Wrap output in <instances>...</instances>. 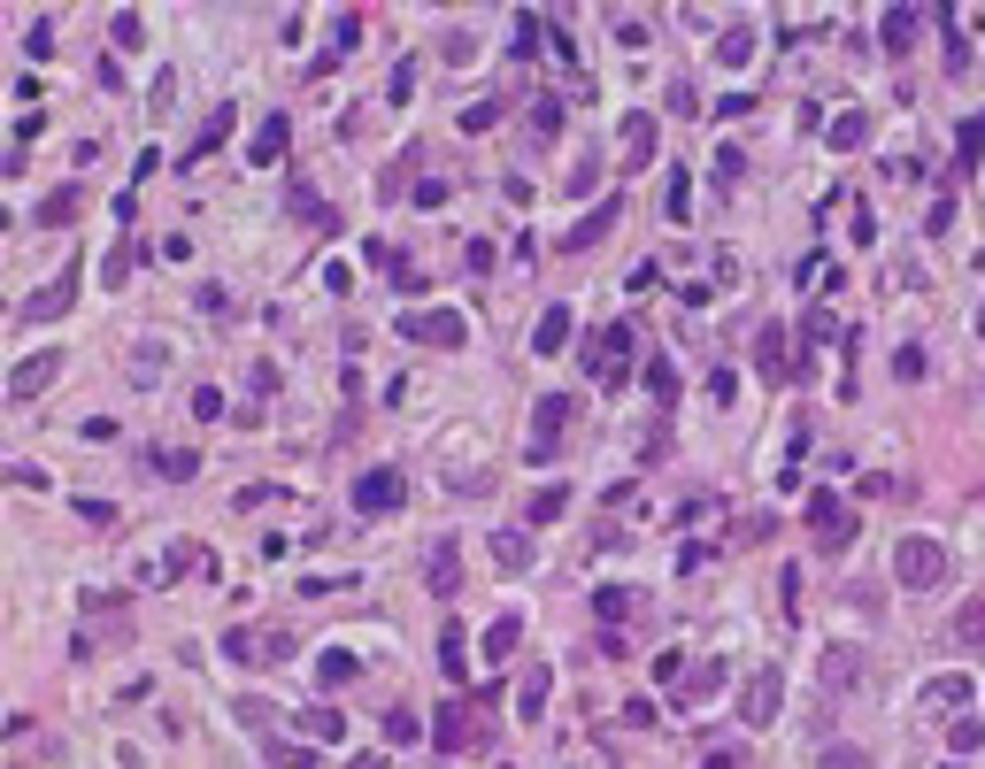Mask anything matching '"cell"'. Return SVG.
Returning <instances> with one entry per match:
<instances>
[{
	"label": "cell",
	"mask_w": 985,
	"mask_h": 769,
	"mask_svg": "<svg viewBox=\"0 0 985 769\" xmlns=\"http://www.w3.org/2000/svg\"><path fill=\"white\" fill-rule=\"evenodd\" d=\"M632 354H640V331L632 323H609V331H593V346H585V377H601L609 393L632 377Z\"/></svg>",
	"instance_id": "1"
},
{
	"label": "cell",
	"mask_w": 985,
	"mask_h": 769,
	"mask_svg": "<svg viewBox=\"0 0 985 769\" xmlns=\"http://www.w3.org/2000/svg\"><path fill=\"white\" fill-rule=\"evenodd\" d=\"M893 578H901L909 593L947 585V547H940V539H901V547H893Z\"/></svg>",
	"instance_id": "2"
},
{
	"label": "cell",
	"mask_w": 985,
	"mask_h": 769,
	"mask_svg": "<svg viewBox=\"0 0 985 769\" xmlns=\"http://www.w3.org/2000/svg\"><path fill=\"white\" fill-rule=\"evenodd\" d=\"M817 685H823V700H854V693L870 685L862 646H823V654H817Z\"/></svg>",
	"instance_id": "3"
},
{
	"label": "cell",
	"mask_w": 985,
	"mask_h": 769,
	"mask_svg": "<svg viewBox=\"0 0 985 769\" xmlns=\"http://www.w3.org/2000/svg\"><path fill=\"white\" fill-rule=\"evenodd\" d=\"M478 739H486V724H478V700H439V708H432V747L463 755V747H478Z\"/></svg>",
	"instance_id": "4"
},
{
	"label": "cell",
	"mask_w": 985,
	"mask_h": 769,
	"mask_svg": "<svg viewBox=\"0 0 985 769\" xmlns=\"http://www.w3.org/2000/svg\"><path fill=\"white\" fill-rule=\"evenodd\" d=\"M778 708H786V677H778V669H755V677H747V693H739L747 731H770V724H778Z\"/></svg>",
	"instance_id": "5"
},
{
	"label": "cell",
	"mask_w": 985,
	"mask_h": 769,
	"mask_svg": "<svg viewBox=\"0 0 985 769\" xmlns=\"http://www.w3.org/2000/svg\"><path fill=\"white\" fill-rule=\"evenodd\" d=\"M54 377H62V346H39V354H23V362L8 370V401H39Z\"/></svg>",
	"instance_id": "6"
},
{
	"label": "cell",
	"mask_w": 985,
	"mask_h": 769,
	"mask_svg": "<svg viewBox=\"0 0 985 769\" xmlns=\"http://www.w3.org/2000/svg\"><path fill=\"white\" fill-rule=\"evenodd\" d=\"M401 500H408V477H401V469H362V477H354V508H362V516H393Z\"/></svg>",
	"instance_id": "7"
},
{
	"label": "cell",
	"mask_w": 985,
	"mask_h": 769,
	"mask_svg": "<svg viewBox=\"0 0 985 769\" xmlns=\"http://www.w3.org/2000/svg\"><path fill=\"white\" fill-rule=\"evenodd\" d=\"M809 531H817L823 554H839V547L854 539V516H847V500H839V492H809Z\"/></svg>",
	"instance_id": "8"
},
{
	"label": "cell",
	"mask_w": 985,
	"mask_h": 769,
	"mask_svg": "<svg viewBox=\"0 0 985 769\" xmlns=\"http://www.w3.org/2000/svg\"><path fill=\"white\" fill-rule=\"evenodd\" d=\"M616 162H624V169H647V162H655V147H662V124L655 116H647V108H632V116H624V124H616Z\"/></svg>",
	"instance_id": "9"
},
{
	"label": "cell",
	"mask_w": 985,
	"mask_h": 769,
	"mask_svg": "<svg viewBox=\"0 0 985 769\" xmlns=\"http://www.w3.org/2000/svg\"><path fill=\"white\" fill-rule=\"evenodd\" d=\"M616 216H624V200H616V193H609V200H601V208H585V216H578V224H570V231H562V254H585V247H601V239H609V231H616Z\"/></svg>",
	"instance_id": "10"
},
{
	"label": "cell",
	"mask_w": 985,
	"mask_h": 769,
	"mask_svg": "<svg viewBox=\"0 0 985 769\" xmlns=\"http://www.w3.org/2000/svg\"><path fill=\"white\" fill-rule=\"evenodd\" d=\"M755 370H763L770 385L794 377V331H786V323H763V331H755Z\"/></svg>",
	"instance_id": "11"
},
{
	"label": "cell",
	"mask_w": 985,
	"mask_h": 769,
	"mask_svg": "<svg viewBox=\"0 0 985 769\" xmlns=\"http://www.w3.org/2000/svg\"><path fill=\"white\" fill-rule=\"evenodd\" d=\"M401 339H424V346H463V339H470V323H463L455 308H432V315H408V323H401Z\"/></svg>",
	"instance_id": "12"
},
{
	"label": "cell",
	"mask_w": 985,
	"mask_h": 769,
	"mask_svg": "<svg viewBox=\"0 0 985 769\" xmlns=\"http://www.w3.org/2000/svg\"><path fill=\"white\" fill-rule=\"evenodd\" d=\"M424 585H432L439 601L463 593V547H455V539H432V554H424Z\"/></svg>",
	"instance_id": "13"
},
{
	"label": "cell",
	"mask_w": 985,
	"mask_h": 769,
	"mask_svg": "<svg viewBox=\"0 0 985 769\" xmlns=\"http://www.w3.org/2000/svg\"><path fill=\"white\" fill-rule=\"evenodd\" d=\"M286 147H293V116H262V124H255V147H247V162H255V169H278V162H286Z\"/></svg>",
	"instance_id": "14"
},
{
	"label": "cell",
	"mask_w": 985,
	"mask_h": 769,
	"mask_svg": "<svg viewBox=\"0 0 985 769\" xmlns=\"http://www.w3.org/2000/svg\"><path fill=\"white\" fill-rule=\"evenodd\" d=\"M231 124H239V108H231V101H216V108L200 116V132H193V147H185V162H208V154H216L224 139H231Z\"/></svg>",
	"instance_id": "15"
},
{
	"label": "cell",
	"mask_w": 985,
	"mask_h": 769,
	"mask_svg": "<svg viewBox=\"0 0 985 769\" xmlns=\"http://www.w3.org/2000/svg\"><path fill=\"white\" fill-rule=\"evenodd\" d=\"M70 301H77V262H70V270H62L54 285H39V293L23 301V323H46V315H62Z\"/></svg>",
	"instance_id": "16"
},
{
	"label": "cell",
	"mask_w": 985,
	"mask_h": 769,
	"mask_svg": "<svg viewBox=\"0 0 985 769\" xmlns=\"http://www.w3.org/2000/svg\"><path fill=\"white\" fill-rule=\"evenodd\" d=\"M562 432H570V401H562V393H547V401L531 408V447H539V461H547V447H554Z\"/></svg>",
	"instance_id": "17"
},
{
	"label": "cell",
	"mask_w": 985,
	"mask_h": 769,
	"mask_svg": "<svg viewBox=\"0 0 985 769\" xmlns=\"http://www.w3.org/2000/svg\"><path fill=\"white\" fill-rule=\"evenodd\" d=\"M716 693H724V662H693V669L677 677V700H685V708H701V700H716Z\"/></svg>",
	"instance_id": "18"
},
{
	"label": "cell",
	"mask_w": 985,
	"mask_h": 769,
	"mask_svg": "<svg viewBox=\"0 0 985 769\" xmlns=\"http://www.w3.org/2000/svg\"><path fill=\"white\" fill-rule=\"evenodd\" d=\"M971 693H978V685H971L963 669H940V677H924V693H916V700H924V708H963Z\"/></svg>",
	"instance_id": "19"
},
{
	"label": "cell",
	"mask_w": 985,
	"mask_h": 769,
	"mask_svg": "<svg viewBox=\"0 0 985 769\" xmlns=\"http://www.w3.org/2000/svg\"><path fill=\"white\" fill-rule=\"evenodd\" d=\"M486 547H492V562H500V570H531V554H539V547H531V531H516V523H500Z\"/></svg>",
	"instance_id": "20"
},
{
	"label": "cell",
	"mask_w": 985,
	"mask_h": 769,
	"mask_svg": "<svg viewBox=\"0 0 985 769\" xmlns=\"http://www.w3.org/2000/svg\"><path fill=\"white\" fill-rule=\"evenodd\" d=\"M916 23H924L916 8H885V23H878V46H885V54H909V46H916Z\"/></svg>",
	"instance_id": "21"
},
{
	"label": "cell",
	"mask_w": 985,
	"mask_h": 769,
	"mask_svg": "<svg viewBox=\"0 0 985 769\" xmlns=\"http://www.w3.org/2000/svg\"><path fill=\"white\" fill-rule=\"evenodd\" d=\"M570 323H578V315L554 301L547 315H539V323H531V346H539V354H562V346H570Z\"/></svg>",
	"instance_id": "22"
},
{
	"label": "cell",
	"mask_w": 985,
	"mask_h": 769,
	"mask_svg": "<svg viewBox=\"0 0 985 769\" xmlns=\"http://www.w3.org/2000/svg\"><path fill=\"white\" fill-rule=\"evenodd\" d=\"M155 477H163V485H193V477H200V455H193V447H155Z\"/></svg>",
	"instance_id": "23"
},
{
	"label": "cell",
	"mask_w": 985,
	"mask_h": 769,
	"mask_svg": "<svg viewBox=\"0 0 985 769\" xmlns=\"http://www.w3.org/2000/svg\"><path fill=\"white\" fill-rule=\"evenodd\" d=\"M31 224H46V231H62V224H77V185H54L39 208H31Z\"/></svg>",
	"instance_id": "24"
},
{
	"label": "cell",
	"mask_w": 985,
	"mask_h": 769,
	"mask_svg": "<svg viewBox=\"0 0 985 769\" xmlns=\"http://www.w3.org/2000/svg\"><path fill=\"white\" fill-rule=\"evenodd\" d=\"M439 669H447L455 685L470 677V631H463V623H447V631H439Z\"/></svg>",
	"instance_id": "25"
},
{
	"label": "cell",
	"mask_w": 985,
	"mask_h": 769,
	"mask_svg": "<svg viewBox=\"0 0 985 769\" xmlns=\"http://www.w3.org/2000/svg\"><path fill=\"white\" fill-rule=\"evenodd\" d=\"M547 693H554V677H547V669H523V685H516V716L539 724V716H547Z\"/></svg>",
	"instance_id": "26"
},
{
	"label": "cell",
	"mask_w": 985,
	"mask_h": 769,
	"mask_svg": "<svg viewBox=\"0 0 985 769\" xmlns=\"http://www.w3.org/2000/svg\"><path fill=\"white\" fill-rule=\"evenodd\" d=\"M286 216H293V224H309V231H331L324 193H309V185H293V193H286Z\"/></svg>",
	"instance_id": "27"
},
{
	"label": "cell",
	"mask_w": 985,
	"mask_h": 769,
	"mask_svg": "<svg viewBox=\"0 0 985 769\" xmlns=\"http://www.w3.org/2000/svg\"><path fill=\"white\" fill-rule=\"evenodd\" d=\"M124 370H132V385H155V377H163V370H169V346H163V339H139Z\"/></svg>",
	"instance_id": "28"
},
{
	"label": "cell",
	"mask_w": 985,
	"mask_h": 769,
	"mask_svg": "<svg viewBox=\"0 0 985 769\" xmlns=\"http://www.w3.org/2000/svg\"><path fill=\"white\" fill-rule=\"evenodd\" d=\"M823 139H831L839 154H854L862 139H870V116H862V108H847V116H831V124H823Z\"/></svg>",
	"instance_id": "29"
},
{
	"label": "cell",
	"mask_w": 985,
	"mask_h": 769,
	"mask_svg": "<svg viewBox=\"0 0 985 769\" xmlns=\"http://www.w3.org/2000/svg\"><path fill=\"white\" fill-rule=\"evenodd\" d=\"M516 638H523V615H492V623H486V662H508V654H516Z\"/></svg>",
	"instance_id": "30"
},
{
	"label": "cell",
	"mask_w": 985,
	"mask_h": 769,
	"mask_svg": "<svg viewBox=\"0 0 985 769\" xmlns=\"http://www.w3.org/2000/svg\"><path fill=\"white\" fill-rule=\"evenodd\" d=\"M301 731H309L317 747H339V739H346V716H339V708H301Z\"/></svg>",
	"instance_id": "31"
},
{
	"label": "cell",
	"mask_w": 985,
	"mask_h": 769,
	"mask_svg": "<svg viewBox=\"0 0 985 769\" xmlns=\"http://www.w3.org/2000/svg\"><path fill=\"white\" fill-rule=\"evenodd\" d=\"M593 615H601V623H624V615H640V593H632V585H601V593H593Z\"/></svg>",
	"instance_id": "32"
},
{
	"label": "cell",
	"mask_w": 985,
	"mask_h": 769,
	"mask_svg": "<svg viewBox=\"0 0 985 769\" xmlns=\"http://www.w3.org/2000/svg\"><path fill=\"white\" fill-rule=\"evenodd\" d=\"M562 508H570V485L554 477V485H539V492H531V508H523V523H554Z\"/></svg>",
	"instance_id": "33"
},
{
	"label": "cell",
	"mask_w": 985,
	"mask_h": 769,
	"mask_svg": "<svg viewBox=\"0 0 985 769\" xmlns=\"http://www.w3.org/2000/svg\"><path fill=\"white\" fill-rule=\"evenodd\" d=\"M747 54H755V31H747V23H732V31L716 39V62H724V70H747Z\"/></svg>",
	"instance_id": "34"
},
{
	"label": "cell",
	"mask_w": 985,
	"mask_h": 769,
	"mask_svg": "<svg viewBox=\"0 0 985 769\" xmlns=\"http://www.w3.org/2000/svg\"><path fill=\"white\" fill-rule=\"evenodd\" d=\"M978 154H985V116H963V124H955V162L978 169Z\"/></svg>",
	"instance_id": "35"
},
{
	"label": "cell",
	"mask_w": 985,
	"mask_h": 769,
	"mask_svg": "<svg viewBox=\"0 0 985 769\" xmlns=\"http://www.w3.org/2000/svg\"><path fill=\"white\" fill-rule=\"evenodd\" d=\"M354 669H362V654H346V646L317 654V677H324V685H354Z\"/></svg>",
	"instance_id": "36"
},
{
	"label": "cell",
	"mask_w": 985,
	"mask_h": 769,
	"mask_svg": "<svg viewBox=\"0 0 985 769\" xmlns=\"http://www.w3.org/2000/svg\"><path fill=\"white\" fill-rule=\"evenodd\" d=\"M385 739H393V747H416V739H424V716H416V708H385Z\"/></svg>",
	"instance_id": "37"
},
{
	"label": "cell",
	"mask_w": 985,
	"mask_h": 769,
	"mask_svg": "<svg viewBox=\"0 0 985 769\" xmlns=\"http://www.w3.org/2000/svg\"><path fill=\"white\" fill-rule=\"evenodd\" d=\"M955 638H963V646H985V593L955 609Z\"/></svg>",
	"instance_id": "38"
},
{
	"label": "cell",
	"mask_w": 985,
	"mask_h": 769,
	"mask_svg": "<svg viewBox=\"0 0 985 769\" xmlns=\"http://www.w3.org/2000/svg\"><path fill=\"white\" fill-rule=\"evenodd\" d=\"M108 39H116V46H139V39H147V15H139V8H116V15H108Z\"/></svg>",
	"instance_id": "39"
},
{
	"label": "cell",
	"mask_w": 985,
	"mask_h": 769,
	"mask_svg": "<svg viewBox=\"0 0 985 769\" xmlns=\"http://www.w3.org/2000/svg\"><path fill=\"white\" fill-rule=\"evenodd\" d=\"M685 200H693V177H685V169H670V185H662V216H670V224H685Z\"/></svg>",
	"instance_id": "40"
},
{
	"label": "cell",
	"mask_w": 985,
	"mask_h": 769,
	"mask_svg": "<svg viewBox=\"0 0 985 769\" xmlns=\"http://www.w3.org/2000/svg\"><path fill=\"white\" fill-rule=\"evenodd\" d=\"M947 747H955V755H978V747H985V724H978V716H955V724H947Z\"/></svg>",
	"instance_id": "41"
},
{
	"label": "cell",
	"mask_w": 985,
	"mask_h": 769,
	"mask_svg": "<svg viewBox=\"0 0 985 769\" xmlns=\"http://www.w3.org/2000/svg\"><path fill=\"white\" fill-rule=\"evenodd\" d=\"M647 393H655V401H677V362H670V354L647 362Z\"/></svg>",
	"instance_id": "42"
},
{
	"label": "cell",
	"mask_w": 985,
	"mask_h": 769,
	"mask_svg": "<svg viewBox=\"0 0 985 769\" xmlns=\"http://www.w3.org/2000/svg\"><path fill=\"white\" fill-rule=\"evenodd\" d=\"M23 54H31V62H54V15H39V23L23 31Z\"/></svg>",
	"instance_id": "43"
},
{
	"label": "cell",
	"mask_w": 985,
	"mask_h": 769,
	"mask_svg": "<svg viewBox=\"0 0 985 769\" xmlns=\"http://www.w3.org/2000/svg\"><path fill=\"white\" fill-rule=\"evenodd\" d=\"M801 339H817V346H839V323H831V308H809V315H801Z\"/></svg>",
	"instance_id": "44"
},
{
	"label": "cell",
	"mask_w": 985,
	"mask_h": 769,
	"mask_svg": "<svg viewBox=\"0 0 985 769\" xmlns=\"http://www.w3.org/2000/svg\"><path fill=\"white\" fill-rule=\"evenodd\" d=\"M416 70H424V62H416V54H401V62H393V85H385V101H408V93H416Z\"/></svg>",
	"instance_id": "45"
},
{
	"label": "cell",
	"mask_w": 985,
	"mask_h": 769,
	"mask_svg": "<svg viewBox=\"0 0 985 769\" xmlns=\"http://www.w3.org/2000/svg\"><path fill=\"white\" fill-rule=\"evenodd\" d=\"M924 370H932V362H924V346H901V354H893V377H901V385H916Z\"/></svg>",
	"instance_id": "46"
},
{
	"label": "cell",
	"mask_w": 985,
	"mask_h": 769,
	"mask_svg": "<svg viewBox=\"0 0 985 769\" xmlns=\"http://www.w3.org/2000/svg\"><path fill=\"white\" fill-rule=\"evenodd\" d=\"M286 654H293L286 631H255V662H286Z\"/></svg>",
	"instance_id": "47"
},
{
	"label": "cell",
	"mask_w": 985,
	"mask_h": 769,
	"mask_svg": "<svg viewBox=\"0 0 985 769\" xmlns=\"http://www.w3.org/2000/svg\"><path fill=\"white\" fill-rule=\"evenodd\" d=\"M492 124H500V101H470L463 108V132H492Z\"/></svg>",
	"instance_id": "48"
},
{
	"label": "cell",
	"mask_w": 985,
	"mask_h": 769,
	"mask_svg": "<svg viewBox=\"0 0 985 769\" xmlns=\"http://www.w3.org/2000/svg\"><path fill=\"white\" fill-rule=\"evenodd\" d=\"M393 285H401V293H408V301H416V293H424V285H432V278H424V270H416V262H408V254H401V262H393Z\"/></svg>",
	"instance_id": "49"
},
{
	"label": "cell",
	"mask_w": 985,
	"mask_h": 769,
	"mask_svg": "<svg viewBox=\"0 0 985 769\" xmlns=\"http://www.w3.org/2000/svg\"><path fill=\"white\" fill-rule=\"evenodd\" d=\"M817 769H870V755H862V747H823Z\"/></svg>",
	"instance_id": "50"
},
{
	"label": "cell",
	"mask_w": 985,
	"mask_h": 769,
	"mask_svg": "<svg viewBox=\"0 0 985 769\" xmlns=\"http://www.w3.org/2000/svg\"><path fill=\"white\" fill-rule=\"evenodd\" d=\"M739 169H747V154H739V147H724V154H716V185H724V193L739 185Z\"/></svg>",
	"instance_id": "51"
},
{
	"label": "cell",
	"mask_w": 985,
	"mask_h": 769,
	"mask_svg": "<svg viewBox=\"0 0 985 769\" xmlns=\"http://www.w3.org/2000/svg\"><path fill=\"white\" fill-rule=\"evenodd\" d=\"M331 39H339V54H346V46H362V15H354V8H346V15H339V23H331Z\"/></svg>",
	"instance_id": "52"
},
{
	"label": "cell",
	"mask_w": 985,
	"mask_h": 769,
	"mask_svg": "<svg viewBox=\"0 0 985 769\" xmlns=\"http://www.w3.org/2000/svg\"><path fill=\"white\" fill-rule=\"evenodd\" d=\"M616 39H624V46H647L655 31H647V15H616Z\"/></svg>",
	"instance_id": "53"
},
{
	"label": "cell",
	"mask_w": 985,
	"mask_h": 769,
	"mask_svg": "<svg viewBox=\"0 0 985 769\" xmlns=\"http://www.w3.org/2000/svg\"><path fill=\"white\" fill-rule=\"evenodd\" d=\"M947 224H955V200H947V193H940V200H932V208H924V231H932V239H940V231H947Z\"/></svg>",
	"instance_id": "54"
},
{
	"label": "cell",
	"mask_w": 985,
	"mask_h": 769,
	"mask_svg": "<svg viewBox=\"0 0 985 769\" xmlns=\"http://www.w3.org/2000/svg\"><path fill=\"white\" fill-rule=\"evenodd\" d=\"M193 416H200V424H216V416H224V393H216V385H200V393H193Z\"/></svg>",
	"instance_id": "55"
},
{
	"label": "cell",
	"mask_w": 985,
	"mask_h": 769,
	"mask_svg": "<svg viewBox=\"0 0 985 769\" xmlns=\"http://www.w3.org/2000/svg\"><path fill=\"white\" fill-rule=\"evenodd\" d=\"M670 116H701V93L693 85H670Z\"/></svg>",
	"instance_id": "56"
},
{
	"label": "cell",
	"mask_w": 985,
	"mask_h": 769,
	"mask_svg": "<svg viewBox=\"0 0 985 769\" xmlns=\"http://www.w3.org/2000/svg\"><path fill=\"white\" fill-rule=\"evenodd\" d=\"M224 654L231 662H255V631H224Z\"/></svg>",
	"instance_id": "57"
},
{
	"label": "cell",
	"mask_w": 985,
	"mask_h": 769,
	"mask_svg": "<svg viewBox=\"0 0 985 769\" xmlns=\"http://www.w3.org/2000/svg\"><path fill=\"white\" fill-rule=\"evenodd\" d=\"M492 262H500V254H492V239H470V270H478V278H492Z\"/></svg>",
	"instance_id": "58"
},
{
	"label": "cell",
	"mask_w": 985,
	"mask_h": 769,
	"mask_svg": "<svg viewBox=\"0 0 985 769\" xmlns=\"http://www.w3.org/2000/svg\"><path fill=\"white\" fill-rule=\"evenodd\" d=\"M270 762H278V769H317V755H293V747H270Z\"/></svg>",
	"instance_id": "59"
},
{
	"label": "cell",
	"mask_w": 985,
	"mask_h": 769,
	"mask_svg": "<svg viewBox=\"0 0 985 769\" xmlns=\"http://www.w3.org/2000/svg\"><path fill=\"white\" fill-rule=\"evenodd\" d=\"M701 769H747V762H739V755H708Z\"/></svg>",
	"instance_id": "60"
},
{
	"label": "cell",
	"mask_w": 985,
	"mask_h": 769,
	"mask_svg": "<svg viewBox=\"0 0 985 769\" xmlns=\"http://www.w3.org/2000/svg\"><path fill=\"white\" fill-rule=\"evenodd\" d=\"M354 769H393V762H377V755H362V762H354Z\"/></svg>",
	"instance_id": "61"
},
{
	"label": "cell",
	"mask_w": 985,
	"mask_h": 769,
	"mask_svg": "<svg viewBox=\"0 0 985 769\" xmlns=\"http://www.w3.org/2000/svg\"><path fill=\"white\" fill-rule=\"evenodd\" d=\"M978 393H985V385H978Z\"/></svg>",
	"instance_id": "62"
},
{
	"label": "cell",
	"mask_w": 985,
	"mask_h": 769,
	"mask_svg": "<svg viewBox=\"0 0 985 769\" xmlns=\"http://www.w3.org/2000/svg\"><path fill=\"white\" fill-rule=\"evenodd\" d=\"M978 331H985V323H978Z\"/></svg>",
	"instance_id": "63"
}]
</instances>
